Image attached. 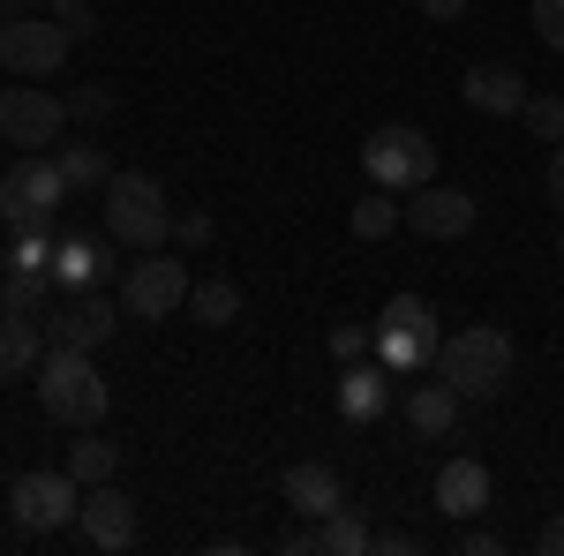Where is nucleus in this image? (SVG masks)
Returning <instances> with one entry per match:
<instances>
[{"label":"nucleus","instance_id":"nucleus-30","mask_svg":"<svg viewBox=\"0 0 564 556\" xmlns=\"http://www.w3.org/2000/svg\"><path fill=\"white\" fill-rule=\"evenodd\" d=\"M45 15H53V23H68L76 39H90V0H45Z\"/></svg>","mask_w":564,"mask_h":556},{"label":"nucleus","instance_id":"nucleus-25","mask_svg":"<svg viewBox=\"0 0 564 556\" xmlns=\"http://www.w3.org/2000/svg\"><path fill=\"white\" fill-rule=\"evenodd\" d=\"M45 294H53V271H8L0 279V316H31Z\"/></svg>","mask_w":564,"mask_h":556},{"label":"nucleus","instance_id":"nucleus-7","mask_svg":"<svg viewBox=\"0 0 564 556\" xmlns=\"http://www.w3.org/2000/svg\"><path fill=\"white\" fill-rule=\"evenodd\" d=\"M8 512L23 534H61V526H76L84 512V481L61 467V473H23L15 489H8Z\"/></svg>","mask_w":564,"mask_h":556},{"label":"nucleus","instance_id":"nucleus-20","mask_svg":"<svg viewBox=\"0 0 564 556\" xmlns=\"http://www.w3.org/2000/svg\"><path fill=\"white\" fill-rule=\"evenodd\" d=\"M339 414H347V422H377V414H384V369L347 361V377H339Z\"/></svg>","mask_w":564,"mask_h":556},{"label":"nucleus","instance_id":"nucleus-24","mask_svg":"<svg viewBox=\"0 0 564 556\" xmlns=\"http://www.w3.org/2000/svg\"><path fill=\"white\" fill-rule=\"evenodd\" d=\"M113 467H121V451H113V444H106V436H90V428H76V444H68V473H76V481H113Z\"/></svg>","mask_w":564,"mask_h":556},{"label":"nucleus","instance_id":"nucleus-2","mask_svg":"<svg viewBox=\"0 0 564 556\" xmlns=\"http://www.w3.org/2000/svg\"><path fill=\"white\" fill-rule=\"evenodd\" d=\"M436 377L459 399H497V391L512 384V331H497V324L452 331V339L436 346Z\"/></svg>","mask_w":564,"mask_h":556},{"label":"nucleus","instance_id":"nucleus-6","mask_svg":"<svg viewBox=\"0 0 564 556\" xmlns=\"http://www.w3.org/2000/svg\"><path fill=\"white\" fill-rule=\"evenodd\" d=\"M121 308L143 316V324H166L174 308H188V263L166 257V249H143V257L121 271Z\"/></svg>","mask_w":564,"mask_h":556},{"label":"nucleus","instance_id":"nucleus-8","mask_svg":"<svg viewBox=\"0 0 564 556\" xmlns=\"http://www.w3.org/2000/svg\"><path fill=\"white\" fill-rule=\"evenodd\" d=\"M68 45H76L68 23H53V15H15V23H0V68H8V76H61V68H68Z\"/></svg>","mask_w":564,"mask_h":556},{"label":"nucleus","instance_id":"nucleus-1","mask_svg":"<svg viewBox=\"0 0 564 556\" xmlns=\"http://www.w3.org/2000/svg\"><path fill=\"white\" fill-rule=\"evenodd\" d=\"M39 406H45V422H61V428H98L106 406H113V391H106L98 369H90V353H76V346H45Z\"/></svg>","mask_w":564,"mask_h":556},{"label":"nucleus","instance_id":"nucleus-27","mask_svg":"<svg viewBox=\"0 0 564 556\" xmlns=\"http://www.w3.org/2000/svg\"><path fill=\"white\" fill-rule=\"evenodd\" d=\"M520 121L542 135V143H564V98H557V90H527V113H520Z\"/></svg>","mask_w":564,"mask_h":556},{"label":"nucleus","instance_id":"nucleus-10","mask_svg":"<svg viewBox=\"0 0 564 556\" xmlns=\"http://www.w3.org/2000/svg\"><path fill=\"white\" fill-rule=\"evenodd\" d=\"M61 121H68V98L31 90V84L0 90V143H15V151H45V143H61Z\"/></svg>","mask_w":564,"mask_h":556},{"label":"nucleus","instance_id":"nucleus-32","mask_svg":"<svg viewBox=\"0 0 564 556\" xmlns=\"http://www.w3.org/2000/svg\"><path fill=\"white\" fill-rule=\"evenodd\" d=\"M174 241H188V249H204V241H212V218H204V211L174 218Z\"/></svg>","mask_w":564,"mask_h":556},{"label":"nucleus","instance_id":"nucleus-14","mask_svg":"<svg viewBox=\"0 0 564 556\" xmlns=\"http://www.w3.org/2000/svg\"><path fill=\"white\" fill-rule=\"evenodd\" d=\"M106 271H113V249H106V241H90V233L53 241V286H61V294H98Z\"/></svg>","mask_w":564,"mask_h":556},{"label":"nucleus","instance_id":"nucleus-12","mask_svg":"<svg viewBox=\"0 0 564 556\" xmlns=\"http://www.w3.org/2000/svg\"><path fill=\"white\" fill-rule=\"evenodd\" d=\"M406 226H414L422 241H459V233H475V196H467V188H452V181H444V188L430 181V188H414Z\"/></svg>","mask_w":564,"mask_h":556},{"label":"nucleus","instance_id":"nucleus-4","mask_svg":"<svg viewBox=\"0 0 564 556\" xmlns=\"http://www.w3.org/2000/svg\"><path fill=\"white\" fill-rule=\"evenodd\" d=\"M61 204H68V173H61V159L23 151L15 166L0 173V218H8V233L53 226V211H61Z\"/></svg>","mask_w":564,"mask_h":556},{"label":"nucleus","instance_id":"nucleus-5","mask_svg":"<svg viewBox=\"0 0 564 556\" xmlns=\"http://www.w3.org/2000/svg\"><path fill=\"white\" fill-rule=\"evenodd\" d=\"M361 166H369V181L377 188H430L436 181V143L422 129H406V121H384V129L361 143Z\"/></svg>","mask_w":564,"mask_h":556},{"label":"nucleus","instance_id":"nucleus-18","mask_svg":"<svg viewBox=\"0 0 564 556\" xmlns=\"http://www.w3.org/2000/svg\"><path fill=\"white\" fill-rule=\"evenodd\" d=\"M39 361H45V331L31 316H0V384L39 377Z\"/></svg>","mask_w":564,"mask_h":556},{"label":"nucleus","instance_id":"nucleus-13","mask_svg":"<svg viewBox=\"0 0 564 556\" xmlns=\"http://www.w3.org/2000/svg\"><path fill=\"white\" fill-rule=\"evenodd\" d=\"M121 324H113V301H98V294H76L53 324H45V346H76V353H98V346L113 339Z\"/></svg>","mask_w":564,"mask_h":556},{"label":"nucleus","instance_id":"nucleus-28","mask_svg":"<svg viewBox=\"0 0 564 556\" xmlns=\"http://www.w3.org/2000/svg\"><path fill=\"white\" fill-rule=\"evenodd\" d=\"M68 113H76V121H106V113H113V90H98V84L68 90Z\"/></svg>","mask_w":564,"mask_h":556},{"label":"nucleus","instance_id":"nucleus-35","mask_svg":"<svg viewBox=\"0 0 564 556\" xmlns=\"http://www.w3.org/2000/svg\"><path fill=\"white\" fill-rule=\"evenodd\" d=\"M550 204H564V143H550Z\"/></svg>","mask_w":564,"mask_h":556},{"label":"nucleus","instance_id":"nucleus-9","mask_svg":"<svg viewBox=\"0 0 564 556\" xmlns=\"http://www.w3.org/2000/svg\"><path fill=\"white\" fill-rule=\"evenodd\" d=\"M436 308L422 294H399L384 301V324H377V361L384 369H422V361H436Z\"/></svg>","mask_w":564,"mask_h":556},{"label":"nucleus","instance_id":"nucleus-19","mask_svg":"<svg viewBox=\"0 0 564 556\" xmlns=\"http://www.w3.org/2000/svg\"><path fill=\"white\" fill-rule=\"evenodd\" d=\"M406 428H414V436H452V428H459V391L444 384V377H436V384H414L406 391Z\"/></svg>","mask_w":564,"mask_h":556},{"label":"nucleus","instance_id":"nucleus-23","mask_svg":"<svg viewBox=\"0 0 564 556\" xmlns=\"http://www.w3.org/2000/svg\"><path fill=\"white\" fill-rule=\"evenodd\" d=\"M354 241H384V233H399V226H406V204H391V188H377V196H361V204H354Z\"/></svg>","mask_w":564,"mask_h":556},{"label":"nucleus","instance_id":"nucleus-34","mask_svg":"<svg viewBox=\"0 0 564 556\" xmlns=\"http://www.w3.org/2000/svg\"><path fill=\"white\" fill-rule=\"evenodd\" d=\"M459 549H467V556H489V549H497V534H489V526H467V534H459Z\"/></svg>","mask_w":564,"mask_h":556},{"label":"nucleus","instance_id":"nucleus-38","mask_svg":"<svg viewBox=\"0 0 564 556\" xmlns=\"http://www.w3.org/2000/svg\"><path fill=\"white\" fill-rule=\"evenodd\" d=\"M557 249H564V241H557Z\"/></svg>","mask_w":564,"mask_h":556},{"label":"nucleus","instance_id":"nucleus-36","mask_svg":"<svg viewBox=\"0 0 564 556\" xmlns=\"http://www.w3.org/2000/svg\"><path fill=\"white\" fill-rule=\"evenodd\" d=\"M369 549H391V556H414V549H422V542H414V534H377V542H369Z\"/></svg>","mask_w":564,"mask_h":556},{"label":"nucleus","instance_id":"nucleus-16","mask_svg":"<svg viewBox=\"0 0 564 556\" xmlns=\"http://www.w3.org/2000/svg\"><path fill=\"white\" fill-rule=\"evenodd\" d=\"M436 512L444 519H481L489 512V467H481V459H444V473H436Z\"/></svg>","mask_w":564,"mask_h":556},{"label":"nucleus","instance_id":"nucleus-11","mask_svg":"<svg viewBox=\"0 0 564 556\" xmlns=\"http://www.w3.org/2000/svg\"><path fill=\"white\" fill-rule=\"evenodd\" d=\"M76 526H84V549L121 556V549L135 542V497H121L113 481H90V489H84V512H76Z\"/></svg>","mask_w":564,"mask_h":556},{"label":"nucleus","instance_id":"nucleus-29","mask_svg":"<svg viewBox=\"0 0 564 556\" xmlns=\"http://www.w3.org/2000/svg\"><path fill=\"white\" fill-rule=\"evenodd\" d=\"M534 31L550 53H564V0H534Z\"/></svg>","mask_w":564,"mask_h":556},{"label":"nucleus","instance_id":"nucleus-17","mask_svg":"<svg viewBox=\"0 0 564 556\" xmlns=\"http://www.w3.org/2000/svg\"><path fill=\"white\" fill-rule=\"evenodd\" d=\"M459 98H467L475 113H527V76H520V68H497V61H481V68H467Z\"/></svg>","mask_w":564,"mask_h":556},{"label":"nucleus","instance_id":"nucleus-22","mask_svg":"<svg viewBox=\"0 0 564 556\" xmlns=\"http://www.w3.org/2000/svg\"><path fill=\"white\" fill-rule=\"evenodd\" d=\"M188 316H196L204 331H226V324L241 316V286H234V279H204V286H188Z\"/></svg>","mask_w":564,"mask_h":556},{"label":"nucleus","instance_id":"nucleus-26","mask_svg":"<svg viewBox=\"0 0 564 556\" xmlns=\"http://www.w3.org/2000/svg\"><path fill=\"white\" fill-rule=\"evenodd\" d=\"M61 173H68V188H106V181H113V159H106L98 143H68V151H61Z\"/></svg>","mask_w":564,"mask_h":556},{"label":"nucleus","instance_id":"nucleus-33","mask_svg":"<svg viewBox=\"0 0 564 556\" xmlns=\"http://www.w3.org/2000/svg\"><path fill=\"white\" fill-rule=\"evenodd\" d=\"M414 8H422V15H430V23H452V15H467V8H475V0H414Z\"/></svg>","mask_w":564,"mask_h":556},{"label":"nucleus","instance_id":"nucleus-15","mask_svg":"<svg viewBox=\"0 0 564 556\" xmlns=\"http://www.w3.org/2000/svg\"><path fill=\"white\" fill-rule=\"evenodd\" d=\"M279 497H286V504H294L302 519H332L339 504H347L339 473L324 467V459H302V467H286V481H279Z\"/></svg>","mask_w":564,"mask_h":556},{"label":"nucleus","instance_id":"nucleus-3","mask_svg":"<svg viewBox=\"0 0 564 556\" xmlns=\"http://www.w3.org/2000/svg\"><path fill=\"white\" fill-rule=\"evenodd\" d=\"M106 241H121L135 257L174 241V204H166V188L151 173H113L106 181Z\"/></svg>","mask_w":564,"mask_h":556},{"label":"nucleus","instance_id":"nucleus-37","mask_svg":"<svg viewBox=\"0 0 564 556\" xmlns=\"http://www.w3.org/2000/svg\"><path fill=\"white\" fill-rule=\"evenodd\" d=\"M542 549H550V556H564V512L550 519V526H542Z\"/></svg>","mask_w":564,"mask_h":556},{"label":"nucleus","instance_id":"nucleus-21","mask_svg":"<svg viewBox=\"0 0 564 556\" xmlns=\"http://www.w3.org/2000/svg\"><path fill=\"white\" fill-rule=\"evenodd\" d=\"M369 542H377V526L354 512V504H339L332 519H316V549H324V556H361Z\"/></svg>","mask_w":564,"mask_h":556},{"label":"nucleus","instance_id":"nucleus-31","mask_svg":"<svg viewBox=\"0 0 564 556\" xmlns=\"http://www.w3.org/2000/svg\"><path fill=\"white\" fill-rule=\"evenodd\" d=\"M369 331H361V324H339V331H332V353H339V361H361V353H369Z\"/></svg>","mask_w":564,"mask_h":556}]
</instances>
